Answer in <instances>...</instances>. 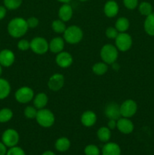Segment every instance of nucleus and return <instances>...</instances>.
<instances>
[{"instance_id": "nucleus-20", "label": "nucleus", "mask_w": 154, "mask_h": 155, "mask_svg": "<svg viewBox=\"0 0 154 155\" xmlns=\"http://www.w3.org/2000/svg\"><path fill=\"white\" fill-rule=\"evenodd\" d=\"M33 106L38 110L45 108L48 102V97L45 92H39L36 94L33 99Z\"/></svg>"}, {"instance_id": "nucleus-45", "label": "nucleus", "mask_w": 154, "mask_h": 155, "mask_svg": "<svg viewBox=\"0 0 154 155\" xmlns=\"http://www.w3.org/2000/svg\"><path fill=\"white\" fill-rule=\"evenodd\" d=\"M0 45H1V43H0Z\"/></svg>"}, {"instance_id": "nucleus-3", "label": "nucleus", "mask_w": 154, "mask_h": 155, "mask_svg": "<svg viewBox=\"0 0 154 155\" xmlns=\"http://www.w3.org/2000/svg\"><path fill=\"white\" fill-rule=\"evenodd\" d=\"M63 34L65 42L71 45L79 43L83 39V31L79 26L72 25L66 27Z\"/></svg>"}, {"instance_id": "nucleus-38", "label": "nucleus", "mask_w": 154, "mask_h": 155, "mask_svg": "<svg viewBox=\"0 0 154 155\" xmlns=\"http://www.w3.org/2000/svg\"><path fill=\"white\" fill-rule=\"evenodd\" d=\"M116 125H117V120H109L108 123H107V127L110 130H115L116 128Z\"/></svg>"}, {"instance_id": "nucleus-35", "label": "nucleus", "mask_w": 154, "mask_h": 155, "mask_svg": "<svg viewBox=\"0 0 154 155\" xmlns=\"http://www.w3.org/2000/svg\"><path fill=\"white\" fill-rule=\"evenodd\" d=\"M124 6L128 10H134L138 6V0H122Z\"/></svg>"}, {"instance_id": "nucleus-40", "label": "nucleus", "mask_w": 154, "mask_h": 155, "mask_svg": "<svg viewBox=\"0 0 154 155\" xmlns=\"http://www.w3.org/2000/svg\"><path fill=\"white\" fill-rule=\"evenodd\" d=\"M7 151V147L2 142H0V155H6Z\"/></svg>"}, {"instance_id": "nucleus-27", "label": "nucleus", "mask_w": 154, "mask_h": 155, "mask_svg": "<svg viewBox=\"0 0 154 155\" xmlns=\"http://www.w3.org/2000/svg\"><path fill=\"white\" fill-rule=\"evenodd\" d=\"M13 111L8 107H3L0 110V124L9 122L13 117Z\"/></svg>"}, {"instance_id": "nucleus-19", "label": "nucleus", "mask_w": 154, "mask_h": 155, "mask_svg": "<svg viewBox=\"0 0 154 155\" xmlns=\"http://www.w3.org/2000/svg\"><path fill=\"white\" fill-rule=\"evenodd\" d=\"M65 40L63 38L57 36L51 39L49 42V50L52 53L54 54H58L61 52L64 48Z\"/></svg>"}, {"instance_id": "nucleus-24", "label": "nucleus", "mask_w": 154, "mask_h": 155, "mask_svg": "<svg viewBox=\"0 0 154 155\" xmlns=\"http://www.w3.org/2000/svg\"><path fill=\"white\" fill-rule=\"evenodd\" d=\"M130 21L125 17H120L116 20L115 23V27L119 33H125L129 29Z\"/></svg>"}, {"instance_id": "nucleus-4", "label": "nucleus", "mask_w": 154, "mask_h": 155, "mask_svg": "<svg viewBox=\"0 0 154 155\" xmlns=\"http://www.w3.org/2000/svg\"><path fill=\"white\" fill-rule=\"evenodd\" d=\"M36 120L37 124L43 128H50L55 122V117L51 110L42 108L38 110Z\"/></svg>"}, {"instance_id": "nucleus-39", "label": "nucleus", "mask_w": 154, "mask_h": 155, "mask_svg": "<svg viewBox=\"0 0 154 155\" xmlns=\"http://www.w3.org/2000/svg\"><path fill=\"white\" fill-rule=\"evenodd\" d=\"M7 10L8 9L4 5H0V21L5 18Z\"/></svg>"}, {"instance_id": "nucleus-12", "label": "nucleus", "mask_w": 154, "mask_h": 155, "mask_svg": "<svg viewBox=\"0 0 154 155\" xmlns=\"http://www.w3.org/2000/svg\"><path fill=\"white\" fill-rule=\"evenodd\" d=\"M120 106L116 102L108 103L104 108V114L109 120H116L121 117Z\"/></svg>"}, {"instance_id": "nucleus-5", "label": "nucleus", "mask_w": 154, "mask_h": 155, "mask_svg": "<svg viewBox=\"0 0 154 155\" xmlns=\"http://www.w3.org/2000/svg\"><path fill=\"white\" fill-rule=\"evenodd\" d=\"M30 49L35 54L42 55L49 50V42L44 37L36 36L30 41Z\"/></svg>"}, {"instance_id": "nucleus-28", "label": "nucleus", "mask_w": 154, "mask_h": 155, "mask_svg": "<svg viewBox=\"0 0 154 155\" xmlns=\"http://www.w3.org/2000/svg\"><path fill=\"white\" fill-rule=\"evenodd\" d=\"M51 29L53 31L56 33H63L65 30L66 29V26L64 21H61L60 19L54 20L51 23Z\"/></svg>"}, {"instance_id": "nucleus-30", "label": "nucleus", "mask_w": 154, "mask_h": 155, "mask_svg": "<svg viewBox=\"0 0 154 155\" xmlns=\"http://www.w3.org/2000/svg\"><path fill=\"white\" fill-rule=\"evenodd\" d=\"M23 0H3L4 6L8 10H16L22 5Z\"/></svg>"}, {"instance_id": "nucleus-14", "label": "nucleus", "mask_w": 154, "mask_h": 155, "mask_svg": "<svg viewBox=\"0 0 154 155\" xmlns=\"http://www.w3.org/2000/svg\"><path fill=\"white\" fill-rule=\"evenodd\" d=\"M15 61V54L11 50L3 49L0 51V64L3 68L12 66Z\"/></svg>"}, {"instance_id": "nucleus-36", "label": "nucleus", "mask_w": 154, "mask_h": 155, "mask_svg": "<svg viewBox=\"0 0 154 155\" xmlns=\"http://www.w3.org/2000/svg\"><path fill=\"white\" fill-rule=\"evenodd\" d=\"M18 48L21 51H27L30 48V42L26 39H22L18 41Z\"/></svg>"}, {"instance_id": "nucleus-9", "label": "nucleus", "mask_w": 154, "mask_h": 155, "mask_svg": "<svg viewBox=\"0 0 154 155\" xmlns=\"http://www.w3.org/2000/svg\"><path fill=\"white\" fill-rule=\"evenodd\" d=\"M121 117L131 118L135 115L137 111V104L135 101L132 99H127L120 104Z\"/></svg>"}, {"instance_id": "nucleus-33", "label": "nucleus", "mask_w": 154, "mask_h": 155, "mask_svg": "<svg viewBox=\"0 0 154 155\" xmlns=\"http://www.w3.org/2000/svg\"><path fill=\"white\" fill-rule=\"evenodd\" d=\"M119 33V31L116 30L115 27H107L105 30L106 36L110 39H115L117 37Z\"/></svg>"}, {"instance_id": "nucleus-18", "label": "nucleus", "mask_w": 154, "mask_h": 155, "mask_svg": "<svg viewBox=\"0 0 154 155\" xmlns=\"http://www.w3.org/2000/svg\"><path fill=\"white\" fill-rule=\"evenodd\" d=\"M121 148L116 142H107L101 150L102 155H121Z\"/></svg>"}, {"instance_id": "nucleus-29", "label": "nucleus", "mask_w": 154, "mask_h": 155, "mask_svg": "<svg viewBox=\"0 0 154 155\" xmlns=\"http://www.w3.org/2000/svg\"><path fill=\"white\" fill-rule=\"evenodd\" d=\"M138 11L140 12V14L143 16H148L149 15H150L151 13H152V5L148 2H142L140 4L138 5Z\"/></svg>"}, {"instance_id": "nucleus-21", "label": "nucleus", "mask_w": 154, "mask_h": 155, "mask_svg": "<svg viewBox=\"0 0 154 155\" xmlns=\"http://www.w3.org/2000/svg\"><path fill=\"white\" fill-rule=\"evenodd\" d=\"M71 146V142L69 139L66 137H60L56 140L54 147L55 149L59 152H65L68 151Z\"/></svg>"}, {"instance_id": "nucleus-37", "label": "nucleus", "mask_w": 154, "mask_h": 155, "mask_svg": "<svg viewBox=\"0 0 154 155\" xmlns=\"http://www.w3.org/2000/svg\"><path fill=\"white\" fill-rule=\"evenodd\" d=\"M27 23L29 28H36L39 24V20L36 17L32 16L27 19Z\"/></svg>"}, {"instance_id": "nucleus-31", "label": "nucleus", "mask_w": 154, "mask_h": 155, "mask_svg": "<svg viewBox=\"0 0 154 155\" xmlns=\"http://www.w3.org/2000/svg\"><path fill=\"white\" fill-rule=\"evenodd\" d=\"M37 112H38V109H36L34 106H31V105L27 106L24 110V114L25 117L30 120L36 119Z\"/></svg>"}, {"instance_id": "nucleus-17", "label": "nucleus", "mask_w": 154, "mask_h": 155, "mask_svg": "<svg viewBox=\"0 0 154 155\" xmlns=\"http://www.w3.org/2000/svg\"><path fill=\"white\" fill-rule=\"evenodd\" d=\"M73 15V10L72 8L69 3H64L60 7L58 10V17L59 19L64 22H67L72 18Z\"/></svg>"}, {"instance_id": "nucleus-22", "label": "nucleus", "mask_w": 154, "mask_h": 155, "mask_svg": "<svg viewBox=\"0 0 154 155\" xmlns=\"http://www.w3.org/2000/svg\"><path fill=\"white\" fill-rule=\"evenodd\" d=\"M143 29L146 34L149 36H154V12L146 17L143 23Z\"/></svg>"}, {"instance_id": "nucleus-13", "label": "nucleus", "mask_w": 154, "mask_h": 155, "mask_svg": "<svg viewBox=\"0 0 154 155\" xmlns=\"http://www.w3.org/2000/svg\"><path fill=\"white\" fill-rule=\"evenodd\" d=\"M56 64L61 68H68L72 65L73 58L70 53L68 51H62L61 52L57 54L55 58Z\"/></svg>"}, {"instance_id": "nucleus-23", "label": "nucleus", "mask_w": 154, "mask_h": 155, "mask_svg": "<svg viewBox=\"0 0 154 155\" xmlns=\"http://www.w3.org/2000/svg\"><path fill=\"white\" fill-rule=\"evenodd\" d=\"M11 85L5 79L0 77V100L5 99L11 93Z\"/></svg>"}, {"instance_id": "nucleus-16", "label": "nucleus", "mask_w": 154, "mask_h": 155, "mask_svg": "<svg viewBox=\"0 0 154 155\" xmlns=\"http://www.w3.org/2000/svg\"><path fill=\"white\" fill-rule=\"evenodd\" d=\"M80 120L84 127H92L97 122V115L92 110H86L81 115Z\"/></svg>"}, {"instance_id": "nucleus-2", "label": "nucleus", "mask_w": 154, "mask_h": 155, "mask_svg": "<svg viewBox=\"0 0 154 155\" xmlns=\"http://www.w3.org/2000/svg\"><path fill=\"white\" fill-rule=\"evenodd\" d=\"M100 56L104 62L107 64L116 63L119 57V50L113 44H105L103 45L100 51Z\"/></svg>"}, {"instance_id": "nucleus-10", "label": "nucleus", "mask_w": 154, "mask_h": 155, "mask_svg": "<svg viewBox=\"0 0 154 155\" xmlns=\"http://www.w3.org/2000/svg\"><path fill=\"white\" fill-rule=\"evenodd\" d=\"M64 83V76L63 74L57 73V74H54L50 77L48 81V87L51 91L57 92L63 87Z\"/></svg>"}, {"instance_id": "nucleus-44", "label": "nucleus", "mask_w": 154, "mask_h": 155, "mask_svg": "<svg viewBox=\"0 0 154 155\" xmlns=\"http://www.w3.org/2000/svg\"><path fill=\"white\" fill-rule=\"evenodd\" d=\"M79 1H80V2H86V1H88V0H79Z\"/></svg>"}, {"instance_id": "nucleus-25", "label": "nucleus", "mask_w": 154, "mask_h": 155, "mask_svg": "<svg viewBox=\"0 0 154 155\" xmlns=\"http://www.w3.org/2000/svg\"><path fill=\"white\" fill-rule=\"evenodd\" d=\"M97 136L101 142L107 143L111 138V130L107 127H100L97 131Z\"/></svg>"}, {"instance_id": "nucleus-11", "label": "nucleus", "mask_w": 154, "mask_h": 155, "mask_svg": "<svg viewBox=\"0 0 154 155\" xmlns=\"http://www.w3.org/2000/svg\"><path fill=\"white\" fill-rule=\"evenodd\" d=\"M116 129L122 134L128 135L134 131V125L130 118L121 117L119 119L117 120Z\"/></svg>"}, {"instance_id": "nucleus-15", "label": "nucleus", "mask_w": 154, "mask_h": 155, "mask_svg": "<svg viewBox=\"0 0 154 155\" xmlns=\"http://www.w3.org/2000/svg\"><path fill=\"white\" fill-rule=\"evenodd\" d=\"M119 7L118 3L115 0H109L104 6V15L109 18H113L118 15Z\"/></svg>"}, {"instance_id": "nucleus-34", "label": "nucleus", "mask_w": 154, "mask_h": 155, "mask_svg": "<svg viewBox=\"0 0 154 155\" xmlns=\"http://www.w3.org/2000/svg\"><path fill=\"white\" fill-rule=\"evenodd\" d=\"M6 155H26V153L23 148L16 145V146L9 148Z\"/></svg>"}, {"instance_id": "nucleus-26", "label": "nucleus", "mask_w": 154, "mask_h": 155, "mask_svg": "<svg viewBox=\"0 0 154 155\" xmlns=\"http://www.w3.org/2000/svg\"><path fill=\"white\" fill-rule=\"evenodd\" d=\"M108 71V64L105 62H98L92 66V71L98 76H102L105 74Z\"/></svg>"}, {"instance_id": "nucleus-6", "label": "nucleus", "mask_w": 154, "mask_h": 155, "mask_svg": "<svg viewBox=\"0 0 154 155\" xmlns=\"http://www.w3.org/2000/svg\"><path fill=\"white\" fill-rule=\"evenodd\" d=\"M34 96V92L29 86L20 87L14 94L15 99L20 104H27L33 101Z\"/></svg>"}, {"instance_id": "nucleus-1", "label": "nucleus", "mask_w": 154, "mask_h": 155, "mask_svg": "<svg viewBox=\"0 0 154 155\" xmlns=\"http://www.w3.org/2000/svg\"><path fill=\"white\" fill-rule=\"evenodd\" d=\"M29 30L27 20L21 17L12 18L8 22L7 30L11 37L18 39L24 36Z\"/></svg>"}, {"instance_id": "nucleus-41", "label": "nucleus", "mask_w": 154, "mask_h": 155, "mask_svg": "<svg viewBox=\"0 0 154 155\" xmlns=\"http://www.w3.org/2000/svg\"><path fill=\"white\" fill-rule=\"evenodd\" d=\"M42 155H56L55 153L53 152L52 151H45L42 153Z\"/></svg>"}, {"instance_id": "nucleus-42", "label": "nucleus", "mask_w": 154, "mask_h": 155, "mask_svg": "<svg viewBox=\"0 0 154 155\" xmlns=\"http://www.w3.org/2000/svg\"><path fill=\"white\" fill-rule=\"evenodd\" d=\"M57 1H58V2H60L64 4V3H69L71 0H57Z\"/></svg>"}, {"instance_id": "nucleus-7", "label": "nucleus", "mask_w": 154, "mask_h": 155, "mask_svg": "<svg viewBox=\"0 0 154 155\" xmlns=\"http://www.w3.org/2000/svg\"><path fill=\"white\" fill-rule=\"evenodd\" d=\"M133 40L131 35L125 33H119L115 39V45L120 51H127L132 46Z\"/></svg>"}, {"instance_id": "nucleus-32", "label": "nucleus", "mask_w": 154, "mask_h": 155, "mask_svg": "<svg viewBox=\"0 0 154 155\" xmlns=\"http://www.w3.org/2000/svg\"><path fill=\"white\" fill-rule=\"evenodd\" d=\"M84 153L85 155H100L101 151L97 145L90 144L86 145L84 149Z\"/></svg>"}, {"instance_id": "nucleus-8", "label": "nucleus", "mask_w": 154, "mask_h": 155, "mask_svg": "<svg viewBox=\"0 0 154 155\" xmlns=\"http://www.w3.org/2000/svg\"><path fill=\"white\" fill-rule=\"evenodd\" d=\"M20 140L19 133L14 129H7L2 135V142L8 148L16 146Z\"/></svg>"}, {"instance_id": "nucleus-43", "label": "nucleus", "mask_w": 154, "mask_h": 155, "mask_svg": "<svg viewBox=\"0 0 154 155\" xmlns=\"http://www.w3.org/2000/svg\"><path fill=\"white\" fill-rule=\"evenodd\" d=\"M2 67L0 64V77L2 76Z\"/></svg>"}]
</instances>
